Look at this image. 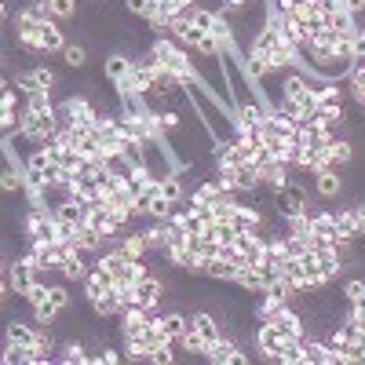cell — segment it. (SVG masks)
<instances>
[{
	"label": "cell",
	"mask_w": 365,
	"mask_h": 365,
	"mask_svg": "<svg viewBox=\"0 0 365 365\" xmlns=\"http://www.w3.org/2000/svg\"><path fill=\"white\" fill-rule=\"evenodd\" d=\"M55 132H59L55 110H44V114H37V110H23V136H26L30 143H48Z\"/></svg>",
	"instance_id": "1"
},
{
	"label": "cell",
	"mask_w": 365,
	"mask_h": 365,
	"mask_svg": "<svg viewBox=\"0 0 365 365\" xmlns=\"http://www.w3.org/2000/svg\"><path fill=\"white\" fill-rule=\"evenodd\" d=\"M274 198H277V216H282V220H292V216H299V212L311 208V194L304 186H296V183H285Z\"/></svg>",
	"instance_id": "2"
},
{
	"label": "cell",
	"mask_w": 365,
	"mask_h": 365,
	"mask_svg": "<svg viewBox=\"0 0 365 365\" xmlns=\"http://www.w3.org/2000/svg\"><path fill=\"white\" fill-rule=\"evenodd\" d=\"M8 282H11V292L15 296H30V289L37 285V267H33V260L30 256H23V260H15L11 267H8Z\"/></svg>",
	"instance_id": "3"
},
{
	"label": "cell",
	"mask_w": 365,
	"mask_h": 365,
	"mask_svg": "<svg viewBox=\"0 0 365 365\" xmlns=\"http://www.w3.org/2000/svg\"><path fill=\"white\" fill-rule=\"evenodd\" d=\"M234 245H238V252L245 256V263H260L263 256H267V238H263L260 230H241Z\"/></svg>",
	"instance_id": "4"
},
{
	"label": "cell",
	"mask_w": 365,
	"mask_h": 365,
	"mask_svg": "<svg viewBox=\"0 0 365 365\" xmlns=\"http://www.w3.org/2000/svg\"><path fill=\"white\" fill-rule=\"evenodd\" d=\"M132 62L136 59H128V55H121V52H110L102 59V77L114 84V88H121V84L128 80V73H132Z\"/></svg>",
	"instance_id": "5"
},
{
	"label": "cell",
	"mask_w": 365,
	"mask_h": 365,
	"mask_svg": "<svg viewBox=\"0 0 365 365\" xmlns=\"http://www.w3.org/2000/svg\"><path fill=\"white\" fill-rule=\"evenodd\" d=\"M270 321L277 325V333H282L285 340H304V333H307V325H304V318H299L292 307H282L277 314H270Z\"/></svg>",
	"instance_id": "6"
},
{
	"label": "cell",
	"mask_w": 365,
	"mask_h": 365,
	"mask_svg": "<svg viewBox=\"0 0 365 365\" xmlns=\"http://www.w3.org/2000/svg\"><path fill=\"white\" fill-rule=\"evenodd\" d=\"M256 343H260V351H263V358H277V351H282V343H285V336L277 333V325L270 318H263V325L256 329Z\"/></svg>",
	"instance_id": "7"
},
{
	"label": "cell",
	"mask_w": 365,
	"mask_h": 365,
	"mask_svg": "<svg viewBox=\"0 0 365 365\" xmlns=\"http://www.w3.org/2000/svg\"><path fill=\"white\" fill-rule=\"evenodd\" d=\"M183 88H186L183 77H176L172 70H164V66H161V70L154 73V84H150V95H157V99H176Z\"/></svg>",
	"instance_id": "8"
},
{
	"label": "cell",
	"mask_w": 365,
	"mask_h": 365,
	"mask_svg": "<svg viewBox=\"0 0 365 365\" xmlns=\"http://www.w3.org/2000/svg\"><path fill=\"white\" fill-rule=\"evenodd\" d=\"M161 296H164V282L154 274H146L136 285V304H143V307H161Z\"/></svg>",
	"instance_id": "9"
},
{
	"label": "cell",
	"mask_w": 365,
	"mask_h": 365,
	"mask_svg": "<svg viewBox=\"0 0 365 365\" xmlns=\"http://www.w3.org/2000/svg\"><path fill=\"white\" fill-rule=\"evenodd\" d=\"M55 220L73 223V227H84V223H88V205L77 201V198H66V201L55 205Z\"/></svg>",
	"instance_id": "10"
},
{
	"label": "cell",
	"mask_w": 365,
	"mask_h": 365,
	"mask_svg": "<svg viewBox=\"0 0 365 365\" xmlns=\"http://www.w3.org/2000/svg\"><path fill=\"white\" fill-rule=\"evenodd\" d=\"M260 183H263V186H270L274 194H277V190H282V186L289 183V164L270 157L267 164H260Z\"/></svg>",
	"instance_id": "11"
},
{
	"label": "cell",
	"mask_w": 365,
	"mask_h": 365,
	"mask_svg": "<svg viewBox=\"0 0 365 365\" xmlns=\"http://www.w3.org/2000/svg\"><path fill=\"white\" fill-rule=\"evenodd\" d=\"M299 347H304V358L307 365H333V351H329V343L325 340H311L304 333V340H299Z\"/></svg>",
	"instance_id": "12"
},
{
	"label": "cell",
	"mask_w": 365,
	"mask_h": 365,
	"mask_svg": "<svg viewBox=\"0 0 365 365\" xmlns=\"http://www.w3.org/2000/svg\"><path fill=\"white\" fill-rule=\"evenodd\" d=\"M260 168H256L252 161H245L238 172H234V194H252V190H260Z\"/></svg>",
	"instance_id": "13"
},
{
	"label": "cell",
	"mask_w": 365,
	"mask_h": 365,
	"mask_svg": "<svg viewBox=\"0 0 365 365\" xmlns=\"http://www.w3.org/2000/svg\"><path fill=\"white\" fill-rule=\"evenodd\" d=\"M201 274L212 277V282H234V274H238V263H230V260H223V256H216V260H205Z\"/></svg>",
	"instance_id": "14"
},
{
	"label": "cell",
	"mask_w": 365,
	"mask_h": 365,
	"mask_svg": "<svg viewBox=\"0 0 365 365\" xmlns=\"http://www.w3.org/2000/svg\"><path fill=\"white\" fill-rule=\"evenodd\" d=\"M318 263H321V274L333 282V277L343 270V252H340L336 245H321V249H318Z\"/></svg>",
	"instance_id": "15"
},
{
	"label": "cell",
	"mask_w": 365,
	"mask_h": 365,
	"mask_svg": "<svg viewBox=\"0 0 365 365\" xmlns=\"http://www.w3.org/2000/svg\"><path fill=\"white\" fill-rule=\"evenodd\" d=\"M329 30H336L340 37H351V40H354L361 26H358V15H351V11H343V8H336V11L329 15Z\"/></svg>",
	"instance_id": "16"
},
{
	"label": "cell",
	"mask_w": 365,
	"mask_h": 365,
	"mask_svg": "<svg viewBox=\"0 0 365 365\" xmlns=\"http://www.w3.org/2000/svg\"><path fill=\"white\" fill-rule=\"evenodd\" d=\"M289 292L282 289V285H270L267 292H263V304H260V318H270V314H277L282 307H289Z\"/></svg>",
	"instance_id": "17"
},
{
	"label": "cell",
	"mask_w": 365,
	"mask_h": 365,
	"mask_svg": "<svg viewBox=\"0 0 365 365\" xmlns=\"http://www.w3.org/2000/svg\"><path fill=\"white\" fill-rule=\"evenodd\" d=\"M314 179H318V194H321V198H336V194H343V179L336 176V168H321V172H314Z\"/></svg>",
	"instance_id": "18"
},
{
	"label": "cell",
	"mask_w": 365,
	"mask_h": 365,
	"mask_svg": "<svg viewBox=\"0 0 365 365\" xmlns=\"http://www.w3.org/2000/svg\"><path fill=\"white\" fill-rule=\"evenodd\" d=\"M37 329L26 325V321H8V343H18V347H33L37 343Z\"/></svg>",
	"instance_id": "19"
},
{
	"label": "cell",
	"mask_w": 365,
	"mask_h": 365,
	"mask_svg": "<svg viewBox=\"0 0 365 365\" xmlns=\"http://www.w3.org/2000/svg\"><path fill=\"white\" fill-rule=\"evenodd\" d=\"M234 354H238V343H234V340H216V343H208V351H205V358L208 361H216V365H230V358Z\"/></svg>",
	"instance_id": "20"
},
{
	"label": "cell",
	"mask_w": 365,
	"mask_h": 365,
	"mask_svg": "<svg viewBox=\"0 0 365 365\" xmlns=\"http://www.w3.org/2000/svg\"><path fill=\"white\" fill-rule=\"evenodd\" d=\"M230 223L238 227V230H260V227H263V216H260L252 205H238V208H234V220H230Z\"/></svg>",
	"instance_id": "21"
},
{
	"label": "cell",
	"mask_w": 365,
	"mask_h": 365,
	"mask_svg": "<svg viewBox=\"0 0 365 365\" xmlns=\"http://www.w3.org/2000/svg\"><path fill=\"white\" fill-rule=\"evenodd\" d=\"M92 311H95V318H114V314H121L124 307H121L117 292H114V289H106L99 299H92Z\"/></svg>",
	"instance_id": "22"
},
{
	"label": "cell",
	"mask_w": 365,
	"mask_h": 365,
	"mask_svg": "<svg viewBox=\"0 0 365 365\" xmlns=\"http://www.w3.org/2000/svg\"><path fill=\"white\" fill-rule=\"evenodd\" d=\"M304 92H307V70H292L282 80V99H299Z\"/></svg>",
	"instance_id": "23"
},
{
	"label": "cell",
	"mask_w": 365,
	"mask_h": 365,
	"mask_svg": "<svg viewBox=\"0 0 365 365\" xmlns=\"http://www.w3.org/2000/svg\"><path fill=\"white\" fill-rule=\"evenodd\" d=\"M59 274L66 277V282H80V277H84V252H80V249H73V252L66 256V260H62Z\"/></svg>",
	"instance_id": "24"
},
{
	"label": "cell",
	"mask_w": 365,
	"mask_h": 365,
	"mask_svg": "<svg viewBox=\"0 0 365 365\" xmlns=\"http://www.w3.org/2000/svg\"><path fill=\"white\" fill-rule=\"evenodd\" d=\"M336 227H340V238H343V241H354L358 234H361V223H358V216H354V208L336 212Z\"/></svg>",
	"instance_id": "25"
},
{
	"label": "cell",
	"mask_w": 365,
	"mask_h": 365,
	"mask_svg": "<svg viewBox=\"0 0 365 365\" xmlns=\"http://www.w3.org/2000/svg\"><path fill=\"white\" fill-rule=\"evenodd\" d=\"M274 361H277V365H307V358H304V347H299V340H285Z\"/></svg>",
	"instance_id": "26"
},
{
	"label": "cell",
	"mask_w": 365,
	"mask_h": 365,
	"mask_svg": "<svg viewBox=\"0 0 365 365\" xmlns=\"http://www.w3.org/2000/svg\"><path fill=\"white\" fill-rule=\"evenodd\" d=\"M161 198L172 201V205H179V201L186 198V186H183V179H179V172H172L168 179H161Z\"/></svg>",
	"instance_id": "27"
},
{
	"label": "cell",
	"mask_w": 365,
	"mask_h": 365,
	"mask_svg": "<svg viewBox=\"0 0 365 365\" xmlns=\"http://www.w3.org/2000/svg\"><path fill=\"white\" fill-rule=\"evenodd\" d=\"M40 48H44V52H62V48H66L62 30H59L55 23H44V26H40Z\"/></svg>",
	"instance_id": "28"
},
{
	"label": "cell",
	"mask_w": 365,
	"mask_h": 365,
	"mask_svg": "<svg viewBox=\"0 0 365 365\" xmlns=\"http://www.w3.org/2000/svg\"><path fill=\"white\" fill-rule=\"evenodd\" d=\"M354 157V146L347 139H333L329 143V168H340V164H347Z\"/></svg>",
	"instance_id": "29"
},
{
	"label": "cell",
	"mask_w": 365,
	"mask_h": 365,
	"mask_svg": "<svg viewBox=\"0 0 365 365\" xmlns=\"http://www.w3.org/2000/svg\"><path fill=\"white\" fill-rule=\"evenodd\" d=\"M52 347H55V340H52V336H37V343L26 351V365H40V361H48V358H52Z\"/></svg>",
	"instance_id": "30"
},
{
	"label": "cell",
	"mask_w": 365,
	"mask_h": 365,
	"mask_svg": "<svg viewBox=\"0 0 365 365\" xmlns=\"http://www.w3.org/2000/svg\"><path fill=\"white\" fill-rule=\"evenodd\" d=\"M347 80H351V95L365 106V59H354V66H351Z\"/></svg>",
	"instance_id": "31"
},
{
	"label": "cell",
	"mask_w": 365,
	"mask_h": 365,
	"mask_svg": "<svg viewBox=\"0 0 365 365\" xmlns=\"http://www.w3.org/2000/svg\"><path fill=\"white\" fill-rule=\"evenodd\" d=\"M121 249H124V256H128V260H143V256L150 252V245H146V238H143V230L128 234V238L121 241Z\"/></svg>",
	"instance_id": "32"
},
{
	"label": "cell",
	"mask_w": 365,
	"mask_h": 365,
	"mask_svg": "<svg viewBox=\"0 0 365 365\" xmlns=\"http://www.w3.org/2000/svg\"><path fill=\"white\" fill-rule=\"evenodd\" d=\"M99 267H106V270H114V274H121L128 263H132V260H128V256H124V249L117 245L114 252H99V260H95Z\"/></svg>",
	"instance_id": "33"
},
{
	"label": "cell",
	"mask_w": 365,
	"mask_h": 365,
	"mask_svg": "<svg viewBox=\"0 0 365 365\" xmlns=\"http://www.w3.org/2000/svg\"><path fill=\"white\" fill-rule=\"evenodd\" d=\"M146 274H150V270H146V263H143V260H132V263H128V267L117 274V282H114V285H139Z\"/></svg>",
	"instance_id": "34"
},
{
	"label": "cell",
	"mask_w": 365,
	"mask_h": 365,
	"mask_svg": "<svg viewBox=\"0 0 365 365\" xmlns=\"http://www.w3.org/2000/svg\"><path fill=\"white\" fill-rule=\"evenodd\" d=\"M194 321H198V333L205 336V343H216V340H220V321L212 318L208 311H198Z\"/></svg>",
	"instance_id": "35"
},
{
	"label": "cell",
	"mask_w": 365,
	"mask_h": 365,
	"mask_svg": "<svg viewBox=\"0 0 365 365\" xmlns=\"http://www.w3.org/2000/svg\"><path fill=\"white\" fill-rule=\"evenodd\" d=\"M161 325H164L168 340H179L183 329H186V314L183 311H168V314H161Z\"/></svg>",
	"instance_id": "36"
},
{
	"label": "cell",
	"mask_w": 365,
	"mask_h": 365,
	"mask_svg": "<svg viewBox=\"0 0 365 365\" xmlns=\"http://www.w3.org/2000/svg\"><path fill=\"white\" fill-rule=\"evenodd\" d=\"M318 110H321V114H336V110H343V92L336 88V84L318 95Z\"/></svg>",
	"instance_id": "37"
},
{
	"label": "cell",
	"mask_w": 365,
	"mask_h": 365,
	"mask_svg": "<svg viewBox=\"0 0 365 365\" xmlns=\"http://www.w3.org/2000/svg\"><path fill=\"white\" fill-rule=\"evenodd\" d=\"M26 110H37V114H44V110H55V102H52V88H37L26 95Z\"/></svg>",
	"instance_id": "38"
},
{
	"label": "cell",
	"mask_w": 365,
	"mask_h": 365,
	"mask_svg": "<svg viewBox=\"0 0 365 365\" xmlns=\"http://www.w3.org/2000/svg\"><path fill=\"white\" fill-rule=\"evenodd\" d=\"M59 55H62V62H66L70 70H84V62H88V52H84V44H66Z\"/></svg>",
	"instance_id": "39"
},
{
	"label": "cell",
	"mask_w": 365,
	"mask_h": 365,
	"mask_svg": "<svg viewBox=\"0 0 365 365\" xmlns=\"http://www.w3.org/2000/svg\"><path fill=\"white\" fill-rule=\"evenodd\" d=\"M223 194H227V190H223V186H220L216 179H212V183H205V186H198V190H194V194H190V198H194L198 205H212V201H220Z\"/></svg>",
	"instance_id": "40"
},
{
	"label": "cell",
	"mask_w": 365,
	"mask_h": 365,
	"mask_svg": "<svg viewBox=\"0 0 365 365\" xmlns=\"http://www.w3.org/2000/svg\"><path fill=\"white\" fill-rule=\"evenodd\" d=\"M62 314V307L59 304H52V299H44V304H37L33 307V321H44V325H52V321Z\"/></svg>",
	"instance_id": "41"
},
{
	"label": "cell",
	"mask_w": 365,
	"mask_h": 365,
	"mask_svg": "<svg viewBox=\"0 0 365 365\" xmlns=\"http://www.w3.org/2000/svg\"><path fill=\"white\" fill-rule=\"evenodd\" d=\"M124 358L128 361H150V347L143 340H124Z\"/></svg>",
	"instance_id": "42"
},
{
	"label": "cell",
	"mask_w": 365,
	"mask_h": 365,
	"mask_svg": "<svg viewBox=\"0 0 365 365\" xmlns=\"http://www.w3.org/2000/svg\"><path fill=\"white\" fill-rule=\"evenodd\" d=\"M220 23V11H208V8H198V15H194V26L198 30H205V33H212V26Z\"/></svg>",
	"instance_id": "43"
},
{
	"label": "cell",
	"mask_w": 365,
	"mask_h": 365,
	"mask_svg": "<svg viewBox=\"0 0 365 365\" xmlns=\"http://www.w3.org/2000/svg\"><path fill=\"white\" fill-rule=\"evenodd\" d=\"M343 299H347V304H361V299H365V282H361V277H354V282L343 285Z\"/></svg>",
	"instance_id": "44"
},
{
	"label": "cell",
	"mask_w": 365,
	"mask_h": 365,
	"mask_svg": "<svg viewBox=\"0 0 365 365\" xmlns=\"http://www.w3.org/2000/svg\"><path fill=\"white\" fill-rule=\"evenodd\" d=\"M55 18H73L77 15V0H48Z\"/></svg>",
	"instance_id": "45"
},
{
	"label": "cell",
	"mask_w": 365,
	"mask_h": 365,
	"mask_svg": "<svg viewBox=\"0 0 365 365\" xmlns=\"http://www.w3.org/2000/svg\"><path fill=\"white\" fill-rule=\"evenodd\" d=\"M124 8L132 11V15H143V18H150V15H154V8H157V0H124Z\"/></svg>",
	"instance_id": "46"
},
{
	"label": "cell",
	"mask_w": 365,
	"mask_h": 365,
	"mask_svg": "<svg viewBox=\"0 0 365 365\" xmlns=\"http://www.w3.org/2000/svg\"><path fill=\"white\" fill-rule=\"evenodd\" d=\"M62 361H70V365H80V361H88V354H84V343L70 340V343H66V354H62Z\"/></svg>",
	"instance_id": "47"
},
{
	"label": "cell",
	"mask_w": 365,
	"mask_h": 365,
	"mask_svg": "<svg viewBox=\"0 0 365 365\" xmlns=\"http://www.w3.org/2000/svg\"><path fill=\"white\" fill-rule=\"evenodd\" d=\"M0 186H4L8 194H11V190H23V172H18V164H15V168H4V179H0Z\"/></svg>",
	"instance_id": "48"
},
{
	"label": "cell",
	"mask_w": 365,
	"mask_h": 365,
	"mask_svg": "<svg viewBox=\"0 0 365 365\" xmlns=\"http://www.w3.org/2000/svg\"><path fill=\"white\" fill-rule=\"evenodd\" d=\"M296 4H299V0H267V11L270 15H292Z\"/></svg>",
	"instance_id": "49"
},
{
	"label": "cell",
	"mask_w": 365,
	"mask_h": 365,
	"mask_svg": "<svg viewBox=\"0 0 365 365\" xmlns=\"http://www.w3.org/2000/svg\"><path fill=\"white\" fill-rule=\"evenodd\" d=\"M179 124H183V117L176 110H161V132H176Z\"/></svg>",
	"instance_id": "50"
},
{
	"label": "cell",
	"mask_w": 365,
	"mask_h": 365,
	"mask_svg": "<svg viewBox=\"0 0 365 365\" xmlns=\"http://www.w3.org/2000/svg\"><path fill=\"white\" fill-rule=\"evenodd\" d=\"M168 347H172V343H161V347H154V351H150V361H154V365H168L172 358H176Z\"/></svg>",
	"instance_id": "51"
},
{
	"label": "cell",
	"mask_w": 365,
	"mask_h": 365,
	"mask_svg": "<svg viewBox=\"0 0 365 365\" xmlns=\"http://www.w3.org/2000/svg\"><path fill=\"white\" fill-rule=\"evenodd\" d=\"M33 77H37V84H40V88H55V70H48V66H37V70H33Z\"/></svg>",
	"instance_id": "52"
},
{
	"label": "cell",
	"mask_w": 365,
	"mask_h": 365,
	"mask_svg": "<svg viewBox=\"0 0 365 365\" xmlns=\"http://www.w3.org/2000/svg\"><path fill=\"white\" fill-rule=\"evenodd\" d=\"M15 92H18V88H8V84H4V95H0V110H18V106H15L18 95H15Z\"/></svg>",
	"instance_id": "53"
},
{
	"label": "cell",
	"mask_w": 365,
	"mask_h": 365,
	"mask_svg": "<svg viewBox=\"0 0 365 365\" xmlns=\"http://www.w3.org/2000/svg\"><path fill=\"white\" fill-rule=\"evenodd\" d=\"M336 8L351 11V15H361V11H365V0H336Z\"/></svg>",
	"instance_id": "54"
},
{
	"label": "cell",
	"mask_w": 365,
	"mask_h": 365,
	"mask_svg": "<svg viewBox=\"0 0 365 365\" xmlns=\"http://www.w3.org/2000/svg\"><path fill=\"white\" fill-rule=\"evenodd\" d=\"M245 4H249V0H223V15L234 11V8H245Z\"/></svg>",
	"instance_id": "55"
},
{
	"label": "cell",
	"mask_w": 365,
	"mask_h": 365,
	"mask_svg": "<svg viewBox=\"0 0 365 365\" xmlns=\"http://www.w3.org/2000/svg\"><path fill=\"white\" fill-rule=\"evenodd\" d=\"M230 365H249V354H245V351H238V354L230 358Z\"/></svg>",
	"instance_id": "56"
},
{
	"label": "cell",
	"mask_w": 365,
	"mask_h": 365,
	"mask_svg": "<svg viewBox=\"0 0 365 365\" xmlns=\"http://www.w3.org/2000/svg\"><path fill=\"white\" fill-rule=\"evenodd\" d=\"M354 216H358V223L365 227V201H358V205H354Z\"/></svg>",
	"instance_id": "57"
},
{
	"label": "cell",
	"mask_w": 365,
	"mask_h": 365,
	"mask_svg": "<svg viewBox=\"0 0 365 365\" xmlns=\"http://www.w3.org/2000/svg\"><path fill=\"white\" fill-rule=\"evenodd\" d=\"M358 238H365V227H361V234H358Z\"/></svg>",
	"instance_id": "58"
}]
</instances>
